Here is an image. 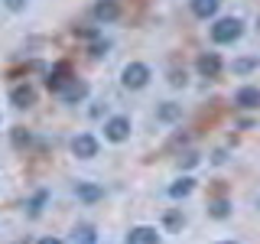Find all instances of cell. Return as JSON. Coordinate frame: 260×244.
<instances>
[{"label": "cell", "instance_id": "cell-1", "mask_svg": "<svg viewBox=\"0 0 260 244\" xmlns=\"http://www.w3.org/2000/svg\"><path fill=\"white\" fill-rule=\"evenodd\" d=\"M241 20H218L215 26H211V39L215 43H234V39L241 36Z\"/></svg>", "mask_w": 260, "mask_h": 244}, {"label": "cell", "instance_id": "cell-2", "mask_svg": "<svg viewBox=\"0 0 260 244\" xmlns=\"http://www.w3.org/2000/svg\"><path fill=\"white\" fill-rule=\"evenodd\" d=\"M120 81H124L127 88H143L146 81H150V69H146L143 62H130L124 69V78H120Z\"/></svg>", "mask_w": 260, "mask_h": 244}, {"label": "cell", "instance_id": "cell-3", "mask_svg": "<svg viewBox=\"0 0 260 244\" xmlns=\"http://www.w3.org/2000/svg\"><path fill=\"white\" fill-rule=\"evenodd\" d=\"M72 153H75L78 160H91L94 153H98V140L91 134H78L75 140H72Z\"/></svg>", "mask_w": 260, "mask_h": 244}, {"label": "cell", "instance_id": "cell-4", "mask_svg": "<svg viewBox=\"0 0 260 244\" xmlns=\"http://www.w3.org/2000/svg\"><path fill=\"white\" fill-rule=\"evenodd\" d=\"M104 134H108V140H114V143L127 140L130 137V120L127 117H111L108 124H104Z\"/></svg>", "mask_w": 260, "mask_h": 244}, {"label": "cell", "instance_id": "cell-5", "mask_svg": "<svg viewBox=\"0 0 260 244\" xmlns=\"http://www.w3.org/2000/svg\"><path fill=\"white\" fill-rule=\"evenodd\" d=\"M69 81H72V69H69V65H55V69L52 72H49V78H46V85L49 88H52V92H62V88L65 85H69Z\"/></svg>", "mask_w": 260, "mask_h": 244}, {"label": "cell", "instance_id": "cell-6", "mask_svg": "<svg viewBox=\"0 0 260 244\" xmlns=\"http://www.w3.org/2000/svg\"><path fill=\"white\" fill-rule=\"evenodd\" d=\"M234 104H238V108H244V111L260 108V88H241V92L234 95Z\"/></svg>", "mask_w": 260, "mask_h": 244}, {"label": "cell", "instance_id": "cell-7", "mask_svg": "<svg viewBox=\"0 0 260 244\" xmlns=\"http://www.w3.org/2000/svg\"><path fill=\"white\" fill-rule=\"evenodd\" d=\"M199 72L205 78H215L218 72H221V59H218V52H202L199 55Z\"/></svg>", "mask_w": 260, "mask_h": 244}, {"label": "cell", "instance_id": "cell-8", "mask_svg": "<svg viewBox=\"0 0 260 244\" xmlns=\"http://www.w3.org/2000/svg\"><path fill=\"white\" fill-rule=\"evenodd\" d=\"M94 16L104 20V23L117 20V16H120V4H117V0H98V4H94Z\"/></svg>", "mask_w": 260, "mask_h": 244}, {"label": "cell", "instance_id": "cell-9", "mask_svg": "<svg viewBox=\"0 0 260 244\" xmlns=\"http://www.w3.org/2000/svg\"><path fill=\"white\" fill-rule=\"evenodd\" d=\"M59 95H62V98H65L69 104H75V101H81V98L88 95V85H85V81H78V78H72L69 85H65L62 92H59Z\"/></svg>", "mask_w": 260, "mask_h": 244}, {"label": "cell", "instance_id": "cell-10", "mask_svg": "<svg viewBox=\"0 0 260 244\" xmlns=\"http://www.w3.org/2000/svg\"><path fill=\"white\" fill-rule=\"evenodd\" d=\"M127 244H159V234L153 228H130Z\"/></svg>", "mask_w": 260, "mask_h": 244}, {"label": "cell", "instance_id": "cell-11", "mask_svg": "<svg viewBox=\"0 0 260 244\" xmlns=\"http://www.w3.org/2000/svg\"><path fill=\"white\" fill-rule=\"evenodd\" d=\"M10 101H13V108H29V104L36 101V95H32L29 85H16L10 92Z\"/></svg>", "mask_w": 260, "mask_h": 244}, {"label": "cell", "instance_id": "cell-12", "mask_svg": "<svg viewBox=\"0 0 260 244\" xmlns=\"http://www.w3.org/2000/svg\"><path fill=\"white\" fill-rule=\"evenodd\" d=\"M78 199H85V202H94V199H101V186H94V182H78Z\"/></svg>", "mask_w": 260, "mask_h": 244}, {"label": "cell", "instance_id": "cell-13", "mask_svg": "<svg viewBox=\"0 0 260 244\" xmlns=\"http://www.w3.org/2000/svg\"><path fill=\"white\" fill-rule=\"evenodd\" d=\"M218 10V0H192V13L195 16H211Z\"/></svg>", "mask_w": 260, "mask_h": 244}, {"label": "cell", "instance_id": "cell-14", "mask_svg": "<svg viewBox=\"0 0 260 244\" xmlns=\"http://www.w3.org/2000/svg\"><path fill=\"white\" fill-rule=\"evenodd\" d=\"M192 186H195V179L185 176V179H179L173 189H169V195H173V199H182V195H189V192H192Z\"/></svg>", "mask_w": 260, "mask_h": 244}, {"label": "cell", "instance_id": "cell-15", "mask_svg": "<svg viewBox=\"0 0 260 244\" xmlns=\"http://www.w3.org/2000/svg\"><path fill=\"white\" fill-rule=\"evenodd\" d=\"M159 117L162 120H176L179 117V108H176V104H162V108H159Z\"/></svg>", "mask_w": 260, "mask_h": 244}, {"label": "cell", "instance_id": "cell-16", "mask_svg": "<svg viewBox=\"0 0 260 244\" xmlns=\"http://www.w3.org/2000/svg\"><path fill=\"white\" fill-rule=\"evenodd\" d=\"M211 215H215V218H224L228 215V202H221V199L211 202Z\"/></svg>", "mask_w": 260, "mask_h": 244}, {"label": "cell", "instance_id": "cell-17", "mask_svg": "<svg viewBox=\"0 0 260 244\" xmlns=\"http://www.w3.org/2000/svg\"><path fill=\"white\" fill-rule=\"evenodd\" d=\"M254 59H241V62H234V72H238V75H244V72H250V69H254Z\"/></svg>", "mask_w": 260, "mask_h": 244}, {"label": "cell", "instance_id": "cell-18", "mask_svg": "<svg viewBox=\"0 0 260 244\" xmlns=\"http://www.w3.org/2000/svg\"><path fill=\"white\" fill-rule=\"evenodd\" d=\"M13 143H29V134H26V130H23V127H13Z\"/></svg>", "mask_w": 260, "mask_h": 244}, {"label": "cell", "instance_id": "cell-19", "mask_svg": "<svg viewBox=\"0 0 260 244\" xmlns=\"http://www.w3.org/2000/svg\"><path fill=\"white\" fill-rule=\"evenodd\" d=\"M199 163V157L195 153H185V157H179V166H195Z\"/></svg>", "mask_w": 260, "mask_h": 244}, {"label": "cell", "instance_id": "cell-20", "mask_svg": "<svg viewBox=\"0 0 260 244\" xmlns=\"http://www.w3.org/2000/svg\"><path fill=\"white\" fill-rule=\"evenodd\" d=\"M169 81H173V85H185V72H173V78H169Z\"/></svg>", "mask_w": 260, "mask_h": 244}, {"label": "cell", "instance_id": "cell-21", "mask_svg": "<svg viewBox=\"0 0 260 244\" xmlns=\"http://www.w3.org/2000/svg\"><path fill=\"white\" fill-rule=\"evenodd\" d=\"M23 4H26V0H7V7H10V10H23Z\"/></svg>", "mask_w": 260, "mask_h": 244}, {"label": "cell", "instance_id": "cell-22", "mask_svg": "<svg viewBox=\"0 0 260 244\" xmlns=\"http://www.w3.org/2000/svg\"><path fill=\"white\" fill-rule=\"evenodd\" d=\"M39 244H62V241H55V238H43Z\"/></svg>", "mask_w": 260, "mask_h": 244}, {"label": "cell", "instance_id": "cell-23", "mask_svg": "<svg viewBox=\"0 0 260 244\" xmlns=\"http://www.w3.org/2000/svg\"><path fill=\"white\" fill-rule=\"evenodd\" d=\"M221 244H234V241H221Z\"/></svg>", "mask_w": 260, "mask_h": 244}]
</instances>
